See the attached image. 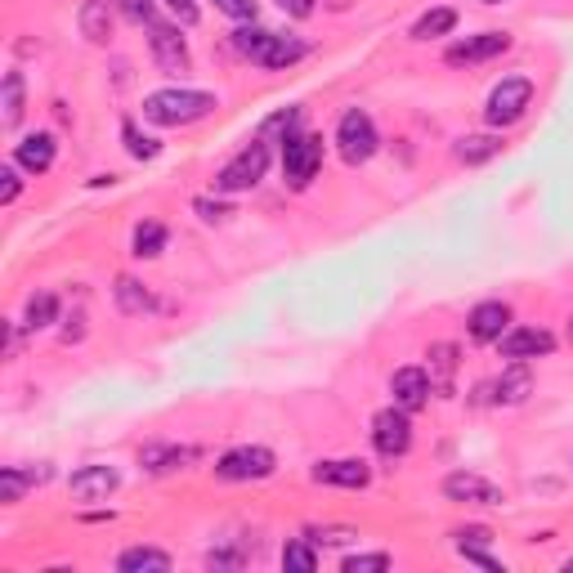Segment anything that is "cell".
I'll list each match as a JSON object with an SVG mask.
<instances>
[{"instance_id":"obj_1","label":"cell","mask_w":573,"mask_h":573,"mask_svg":"<svg viewBox=\"0 0 573 573\" xmlns=\"http://www.w3.org/2000/svg\"><path fill=\"white\" fill-rule=\"evenodd\" d=\"M233 45L260 68H292V63H301L309 55V45L301 36H282V32H269V27H256V23L237 27Z\"/></svg>"},{"instance_id":"obj_2","label":"cell","mask_w":573,"mask_h":573,"mask_svg":"<svg viewBox=\"0 0 573 573\" xmlns=\"http://www.w3.org/2000/svg\"><path fill=\"white\" fill-rule=\"evenodd\" d=\"M211 113H215V94H207V90L171 85V90H157V94L143 100V117H149L153 126H194V121H202Z\"/></svg>"},{"instance_id":"obj_3","label":"cell","mask_w":573,"mask_h":573,"mask_svg":"<svg viewBox=\"0 0 573 573\" xmlns=\"http://www.w3.org/2000/svg\"><path fill=\"white\" fill-rule=\"evenodd\" d=\"M269 171V149H265V139H252L243 153L229 157L215 175V194H247V188H256Z\"/></svg>"},{"instance_id":"obj_4","label":"cell","mask_w":573,"mask_h":573,"mask_svg":"<svg viewBox=\"0 0 573 573\" xmlns=\"http://www.w3.org/2000/svg\"><path fill=\"white\" fill-rule=\"evenodd\" d=\"M529 104H534V81L529 77H506V81H498L489 90L484 121L498 126V130H506V126H515L524 113H529Z\"/></svg>"},{"instance_id":"obj_5","label":"cell","mask_w":573,"mask_h":573,"mask_svg":"<svg viewBox=\"0 0 573 573\" xmlns=\"http://www.w3.org/2000/svg\"><path fill=\"white\" fill-rule=\"evenodd\" d=\"M323 166V139L318 135H286L282 139V175L292 188H309Z\"/></svg>"},{"instance_id":"obj_6","label":"cell","mask_w":573,"mask_h":573,"mask_svg":"<svg viewBox=\"0 0 573 573\" xmlns=\"http://www.w3.org/2000/svg\"><path fill=\"white\" fill-rule=\"evenodd\" d=\"M372 448L386 461H395V457H404L412 448V417H408V408L390 404V408H381L372 417Z\"/></svg>"},{"instance_id":"obj_7","label":"cell","mask_w":573,"mask_h":573,"mask_svg":"<svg viewBox=\"0 0 573 573\" xmlns=\"http://www.w3.org/2000/svg\"><path fill=\"white\" fill-rule=\"evenodd\" d=\"M278 470V457L260 444H247V448H229L220 461H215V475L229 484H247V480H269Z\"/></svg>"},{"instance_id":"obj_8","label":"cell","mask_w":573,"mask_h":573,"mask_svg":"<svg viewBox=\"0 0 573 573\" xmlns=\"http://www.w3.org/2000/svg\"><path fill=\"white\" fill-rule=\"evenodd\" d=\"M376 126H372V117L363 113V108H350L346 117H341V126H337V149H341V157H346V166H363L372 153H376Z\"/></svg>"},{"instance_id":"obj_9","label":"cell","mask_w":573,"mask_h":573,"mask_svg":"<svg viewBox=\"0 0 573 573\" xmlns=\"http://www.w3.org/2000/svg\"><path fill=\"white\" fill-rule=\"evenodd\" d=\"M444 498L457 502V506H502V489L489 484L484 475H475V470H453L448 480H444Z\"/></svg>"},{"instance_id":"obj_10","label":"cell","mask_w":573,"mask_h":573,"mask_svg":"<svg viewBox=\"0 0 573 573\" xmlns=\"http://www.w3.org/2000/svg\"><path fill=\"white\" fill-rule=\"evenodd\" d=\"M149 45H153V59H157V68L166 72V77H184L188 72V45H184V36H179V27H171V23H149Z\"/></svg>"},{"instance_id":"obj_11","label":"cell","mask_w":573,"mask_h":573,"mask_svg":"<svg viewBox=\"0 0 573 573\" xmlns=\"http://www.w3.org/2000/svg\"><path fill=\"white\" fill-rule=\"evenodd\" d=\"M511 50V36L506 32H480V36H466V40H457V45H448V63L453 68H470V63H489V59H498V55H506Z\"/></svg>"},{"instance_id":"obj_12","label":"cell","mask_w":573,"mask_h":573,"mask_svg":"<svg viewBox=\"0 0 573 573\" xmlns=\"http://www.w3.org/2000/svg\"><path fill=\"white\" fill-rule=\"evenodd\" d=\"M466 327H470V341L498 346L506 331H511V305H506V301H480V305L470 309Z\"/></svg>"},{"instance_id":"obj_13","label":"cell","mask_w":573,"mask_h":573,"mask_svg":"<svg viewBox=\"0 0 573 573\" xmlns=\"http://www.w3.org/2000/svg\"><path fill=\"white\" fill-rule=\"evenodd\" d=\"M506 359H519V363H529V359H547L556 350V337L547 327H511L506 337L498 341Z\"/></svg>"},{"instance_id":"obj_14","label":"cell","mask_w":573,"mask_h":573,"mask_svg":"<svg viewBox=\"0 0 573 573\" xmlns=\"http://www.w3.org/2000/svg\"><path fill=\"white\" fill-rule=\"evenodd\" d=\"M372 470L359 457H331L314 466V484H331V489H367Z\"/></svg>"},{"instance_id":"obj_15","label":"cell","mask_w":573,"mask_h":573,"mask_svg":"<svg viewBox=\"0 0 573 573\" xmlns=\"http://www.w3.org/2000/svg\"><path fill=\"white\" fill-rule=\"evenodd\" d=\"M117 484H121V475L113 466H81L68 480V489H72L77 502H104V498L117 493Z\"/></svg>"},{"instance_id":"obj_16","label":"cell","mask_w":573,"mask_h":573,"mask_svg":"<svg viewBox=\"0 0 573 573\" xmlns=\"http://www.w3.org/2000/svg\"><path fill=\"white\" fill-rule=\"evenodd\" d=\"M430 372L425 367H399L395 376H390V395H395V404L399 408H408V412H417V408H425L430 404Z\"/></svg>"},{"instance_id":"obj_17","label":"cell","mask_w":573,"mask_h":573,"mask_svg":"<svg viewBox=\"0 0 573 573\" xmlns=\"http://www.w3.org/2000/svg\"><path fill=\"white\" fill-rule=\"evenodd\" d=\"M55 153H59V143H55V135H23L19 143H14V166H23V171H32V175H45L55 166Z\"/></svg>"},{"instance_id":"obj_18","label":"cell","mask_w":573,"mask_h":573,"mask_svg":"<svg viewBox=\"0 0 573 573\" xmlns=\"http://www.w3.org/2000/svg\"><path fill=\"white\" fill-rule=\"evenodd\" d=\"M113 19H117V0H85L81 14H77V27L85 40L104 45L113 36Z\"/></svg>"},{"instance_id":"obj_19","label":"cell","mask_w":573,"mask_h":573,"mask_svg":"<svg viewBox=\"0 0 573 573\" xmlns=\"http://www.w3.org/2000/svg\"><path fill=\"white\" fill-rule=\"evenodd\" d=\"M534 390V376H529V363H511L498 381H493V404H524Z\"/></svg>"},{"instance_id":"obj_20","label":"cell","mask_w":573,"mask_h":573,"mask_svg":"<svg viewBox=\"0 0 573 573\" xmlns=\"http://www.w3.org/2000/svg\"><path fill=\"white\" fill-rule=\"evenodd\" d=\"M45 480H50V470H23V466H5V470H0V502H5V506H14L27 489H36V484H45Z\"/></svg>"},{"instance_id":"obj_21","label":"cell","mask_w":573,"mask_h":573,"mask_svg":"<svg viewBox=\"0 0 573 573\" xmlns=\"http://www.w3.org/2000/svg\"><path fill=\"white\" fill-rule=\"evenodd\" d=\"M430 386H435V395H453V372H457V346L440 341V346H430Z\"/></svg>"},{"instance_id":"obj_22","label":"cell","mask_w":573,"mask_h":573,"mask_svg":"<svg viewBox=\"0 0 573 573\" xmlns=\"http://www.w3.org/2000/svg\"><path fill=\"white\" fill-rule=\"evenodd\" d=\"M198 448H175V444H149L139 453V466L153 470V475H166V470H179L184 461H194Z\"/></svg>"},{"instance_id":"obj_23","label":"cell","mask_w":573,"mask_h":573,"mask_svg":"<svg viewBox=\"0 0 573 573\" xmlns=\"http://www.w3.org/2000/svg\"><path fill=\"white\" fill-rule=\"evenodd\" d=\"M113 296H117L121 314H130V318H139V314H153V309H157L153 292H149V286H143L139 278H117V286H113Z\"/></svg>"},{"instance_id":"obj_24","label":"cell","mask_w":573,"mask_h":573,"mask_svg":"<svg viewBox=\"0 0 573 573\" xmlns=\"http://www.w3.org/2000/svg\"><path fill=\"white\" fill-rule=\"evenodd\" d=\"M117 569L121 573H171V556L157 547H130L117 556Z\"/></svg>"},{"instance_id":"obj_25","label":"cell","mask_w":573,"mask_h":573,"mask_svg":"<svg viewBox=\"0 0 573 573\" xmlns=\"http://www.w3.org/2000/svg\"><path fill=\"white\" fill-rule=\"evenodd\" d=\"M498 153H502V139H498V135H461L457 149H453V157H457L461 166H480V162H489V157H498Z\"/></svg>"},{"instance_id":"obj_26","label":"cell","mask_w":573,"mask_h":573,"mask_svg":"<svg viewBox=\"0 0 573 573\" xmlns=\"http://www.w3.org/2000/svg\"><path fill=\"white\" fill-rule=\"evenodd\" d=\"M23 121V72H5V90H0V126L19 130Z\"/></svg>"},{"instance_id":"obj_27","label":"cell","mask_w":573,"mask_h":573,"mask_svg":"<svg viewBox=\"0 0 573 573\" xmlns=\"http://www.w3.org/2000/svg\"><path fill=\"white\" fill-rule=\"evenodd\" d=\"M55 314H59V296H55V292H36V296L27 301V309H23V327H27V331H40V327L55 323Z\"/></svg>"},{"instance_id":"obj_28","label":"cell","mask_w":573,"mask_h":573,"mask_svg":"<svg viewBox=\"0 0 573 573\" xmlns=\"http://www.w3.org/2000/svg\"><path fill=\"white\" fill-rule=\"evenodd\" d=\"M457 27V10H430V14H421L417 23H412V40H430V36H448Z\"/></svg>"},{"instance_id":"obj_29","label":"cell","mask_w":573,"mask_h":573,"mask_svg":"<svg viewBox=\"0 0 573 573\" xmlns=\"http://www.w3.org/2000/svg\"><path fill=\"white\" fill-rule=\"evenodd\" d=\"M130 247H135V256H139V260H153V256H162V252H166V229H162L157 220L139 224V229H135V243H130Z\"/></svg>"},{"instance_id":"obj_30","label":"cell","mask_w":573,"mask_h":573,"mask_svg":"<svg viewBox=\"0 0 573 573\" xmlns=\"http://www.w3.org/2000/svg\"><path fill=\"white\" fill-rule=\"evenodd\" d=\"M282 569H296V573H314V569H318V551L309 547V538L282 547Z\"/></svg>"},{"instance_id":"obj_31","label":"cell","mask_w":573,"mask_h":573,"mask_svg":"<svg viewBox=\"0 0 573 573\" xmlns=\"http://www.w3.org/2000/svg\"><path fill=\"white\" fill-rule=\"evenodd\" d=\"M121 139H126V153H130V157H139V162L157 157V139L139 135V126H135V121H121Z\"/></svg>"},{"instance_id":"obj_32","label":"cell","mask_w":573,"mask_h":573,"mask_svg":"<svg viewBox=\"0 0 573 573\" xmlns=\"http://www.w3.org/2000/svg\"><path fill=\"white\" fill-rule=\"evenodd\" d=\"M390 569V556L386 551H372V556H346V573H381Z\"/></svg>"},{"instance_id":"obj_33","label":"cell","mask_w":573,"mask_h":573,"mask_svg":"<svg viewBox=\"0 0 573 573\" xmlns=\"http://www.w3.org/2000/svg\"><path fill=\"white\" fill-rule=\"evenodd\" d=\"M211 5L229 19H237V23H247V19L256 23V0H211Z\"/></svg>"},{"instance_id":"obj_34","label":"cell","mask_w":573,"mask_h":573,"mask_svg":"<svg viewBox=\"0 0 573 573\" xmlns=\"http://www.w3.org/2000/svg\"><path fill=\"white\" fill-rule=\"evenodd\" d=\"M453 538H457V551H466V547H489V542H493V534L484 529V524H475V529H457Z\"/></svg>"},{"instance_id":"obj_35","label":"cell","mask_w":573,"mask_h":573,"mask_svg":"<svg viewBox=\"0 0 573 573\" xmlns=\"http://www.w3.org/2000/svg\"><path fill=\"white\" fill-rule=\"evenodd\" d=\"M153 5L157 0H121V14L130 23H153Z\"/></svg>"},{"instance_id":"obj_36","label":"cell","mask_w":573,"mask_h":573,"mask_svg":"<svg viewBox=\"0 0 573 573\" xmlns=\"http://www.w3.org/2000/svg\"><path fill=\"white\" fill-rule=\"evenodd\" d=\"M166 5H171V14H175L184 27L198 23V0H166Z\"/></svg>"},{"instance_id":"obj_37","label":"cell","mask_w":573,"mask_h":573,"mask_svg":"<svg viewBox=\"0 0 573 573\" xmlns=\"http://www.w3.org/2000/svg\"><path fill=\"white\" fill-rule=\"evenodd\" d=\"M309 542H331V547H337V542H350V538H359L354 529H309L305 534Z\"/></svg>"},{"instance_id":"obj_38","label":"cell","mask_w":573,"mask_h":573,"mask_svg":"<svg viewBox=\"0 0 573 573\" xmlns=\"http://www.w3.org/2000/svg\"><path fill=\"white\" fill-rule=\"evenodd\" d=\"M0 179H5V184H0V202L10 207V202L19 198V171H14V166H5V171H0Z\"/></svg>"},{"instance_id":"obj_39","label":"cell","mask_w":573,"mask_h":573,"mask_svg":"<svg viewBox=\"0 0 573 573\" xmlns=\"http://www.w3.org/2000/svg\"><path fill=\"white\" fill-rule=\"evenodd\" d=\"M278 10L286 19H309L314 14V0H278Z\"/></svg>"},{"instance_id":"obj_40","label":"cell","mask_w":573,"mask_h":573,"mask_svg":"<svg viewBox=\"0 0 573 573\" xmlns=\"http://www.w3.org/2000/svg\"><path fill=\"white\" fill-rule=\"evenodd\" d=\"M461 556H466V560H470V564H484V569H493V573H498V569H502V560H493V556H489V551H484V547H466V551H461Z\"/></svg>"},{"instance_id":"obj_41","label":"cell","mask_w":573,"mask_h":573,"mask_svg":"<svg viewBox=\"0 0 573 573\" xmlns=\"http://www.w3.org/2000/svg\"><path fill=\"white\" fill-rule=\"evenodd\" d=\"M198 211H202V220H224L229 215L220 202H207V198H198Z\"/></svg>"},{"instance_id":"obj_42","label":"cell","mask_w":573,"mask_h":573,"mask_svg":"<svg viewBox=\"0 0 573 573\" xmlns=\"http://www.w3.org/2000/svg\"><path fill=\"white\" fill-rule=\"evenodd\" d=\"M564 569H569V573H573V556H569V560H564Z\"/></svg>"},{"instance_id":"obj_43","label":"cell","mask_w":573,"mask_h":573,"mask_svg":"<svg viewBox=\"0 0 573 573\" xmlns=\"http://www.w3.org/2000/svg\"><path fill=\"white\" fill-rule=\"evenodd\" d=\"M569 341H573V318H569Z\"/></svg>"},{"instance_id":"obj_44","label":"cell","mask_w":573,"mask_h":573,"mask_svg":"<svg viewBox=\"0 0 573 573\" xmlns=\"http://www.w3.org/2000/svg\"><path fill=\"white\" fill-rule=\"evenodd\" d=\"M484 5H502V0H484Z\"/></svg>"}]
</instances>
